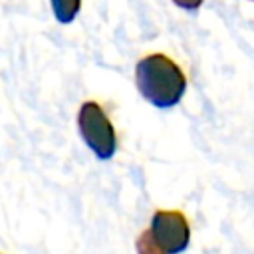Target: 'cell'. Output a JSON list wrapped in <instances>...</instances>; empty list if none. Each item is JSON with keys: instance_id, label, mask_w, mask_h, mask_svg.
Instances as JSON below:
<instances>
[{"instance_id": "obj_1", "label": "cell", "mask_w": 254, "mask_h": 254, "mask_svg": "<svg viewBox=\"0 0 254 254\" xmlns=\"http://www.w3.org/2000/svg\"><path fill=\"white\" fill-rule=\"evenodd\" d=\"M135 83L143 99L159 109L175 107L187 91L183 69L165 54L141 58L135 65Z\"/></svg>"}, {"instance_id": "obj_2", "label": "cell", "mask_w": 254, "mask_h": 254, "mask_svg": "<svg viewBox=\"0 0 254 254\" xmlns=\"http://www.w3.org/2000/svg\"><path fill=\"white\" fill-rule=\"evenodd\" d=\"M190 242V226L181 210H157L151 218L149 230L139 236L137 248L141 252L179 254Z\"/></svg>"}, {"instance_id": "obj_3", "label": "cell", "mask_w": 254, "mask_h": 254, "mask_svg": "<svg viewBox=\"0 0 254 254\" xmlns=\"http://www.w3.org/2000/svg\"><path fill=\"white\" fill-rule=\"evenodd\" d=\"M77 131L83 143L99 161H109L117 151V137L113 123L95 101L81 103L77 111Z\"/></svg>"}, {"instance_id": "obj_4", "label": "cell", "mask_w": 254, "mask_h": 254, "mask_svg": "<svg viewBox=\"0 0 254 254\" xmlns=\"http://www.w3.org/2000/svg\"><path fill=\"white\" fill-rule=\"evenodd\" d=\"M54 18L60 24H69L81 10V0H50Z\"/></svg>"}, {"instance_id": "obj_5", "label": "cell", "mask_w": 254, "mask_h": 254, "mask_svg": "<svg viewBox=\"0 0 254 254\" xmlns=\"http://www.w3.org/2000/svg\"><path fill=\"white\" fill-rule=\"evenodd\" d=\"M204 0H173L175 6H179L181 10H187V12H194L202 6Z\"/></svg>"}, {"instance_id": "obj_6", "label": "cell", "mask_w": 254, "mask_h": 254, "mask_svg": "<svg viewBox=\"0 0 254 254\" xmlns=\"http://www.w3.org/2000/svg\"><path fill=\"white\" fill-rule=\"evenodd\" d=\"M250 2H254V0H250Z\"/></svg>"}]
</instances>
